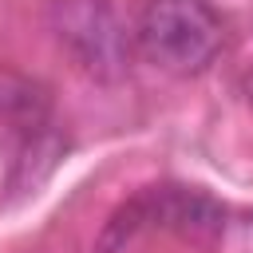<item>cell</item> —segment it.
I'll return each instance as SVG.
<instances>
[{"label": "cell", "instance_id": "4", "mask_svg": "<svg viewBox=\"0 0 253 253\" xmlns=\"http://www.w3.org/2000/svg\"><path fill=\"white\" fill-rule=\"evenodd\" d=\"M47 111H51V103L40 83H32L24 75H8V71L0 75V119L12 123L24 138L47 130Z\"/></svg>", "mask_w": 253, "mask_h": 253}, {"label": "cell", "instance_id": "5", "mask_svg": "<svg viewBox=\"0 0 253 253\" xmlns=\"http://www.w3.org/2000/svg\"><path fill=\"white\" fill-rule=\"evenodd\" d=\"M241 91H245V99H249V103H253V71H249V75H245V79H241Z\"/></svg>", "mask_w": 253, "mask_h": 253}, {"label": "cell", "instance_id": "3", "mask_svg": "<svg viewBox=\"0 0 253 253\" xmlns=\"http://www.w3.org/2000/svg\"><path fill=\"white\" fill-rule=\"evenodd\" d=\"M47 20L63 51L87 75L115 83L130 71L134 28H126V20L111 0H51Z\"/></svg>", "mask_w": 253, "mask_h": 253}, {"label": "cell", "instance_id": "2", "mask_svg": "<svg viewBox=\"0 0 253 253\" xmlns=\"http://www.w3.org/2000/svg\"><path fill=\"white\" fill-rule=\"evenodd\" d=\"M221 225H225V210L206 190L162 182V186L138 190L130 202H123L111 213V221L99 237V253H115L119 245H126L142 229H170V233L206 241V237H217Z\"/></svg>", "mask_w": 253, "mask_h": 253}, {"label": "cell", "instance_id": "1", "mask_svg": "<svg viewBox=\"0 0 253 253\" xmlns=\"http://www.w3.org/2000/svg\"><path fill=\"white\" fill-rule=\"evenodd\" d=\"M134 47L170 75H202L225 47V20L210 0H146Z\"/></svg>", "mask_w": 253, "mask_h": 253}]
</instances>
